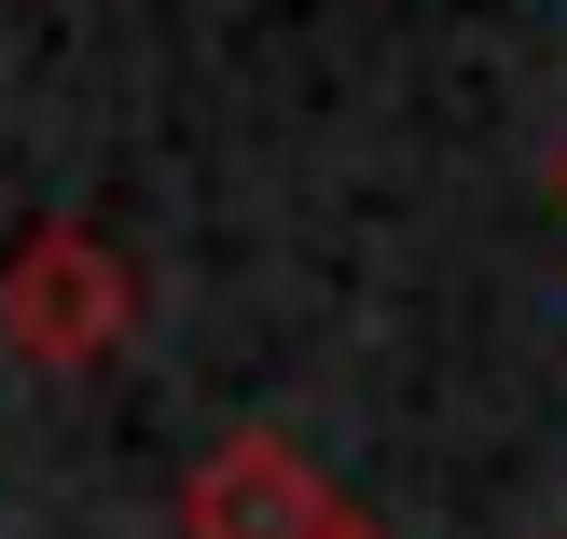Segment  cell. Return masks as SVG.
Here are the masks:
<instances>
[{"label": "cell", "instance_id": "obj_4", "mask_svg": "<svg viewBox=\"0 0 567 539\" xmlns=\"http://www.w3.org/2000/svg\"><path fill=\"white\" fill-rule=\"evenodd\" d=\"M554 194H567V153H554Z\"/></svg>", "mask_w": 567, "mask_h": 539}, {"label": "cell", "instance_id": "obj_1", "mask_svg": "<svg viewBox=\"0 0 567 539\" xmlns=\"http://www.w3.org/2000/svg\"><path fill=\"white\" fill-rule=\"evenodd\" d=\"M138 263L97 236V221H28L14 249H0V346L28 360V374H97V360L138 346Z\"/></svg>", "mask_w": 567, "mask_h": 539}, {"label": "cell", "instance_id": "obj_3", "mask_svg": "<svg viewBox=\"0 0 567 539\" xmlns=\"http://www.w3.org/2000/svg\"><path fill=\"white\" fill-rule=\"evenodd\" d=\"M332 539H388V526H360V512H347V526H332Z\"/></svg>", "mask_w": 567, "mask_h": 539}, {"label": "cell", "instance_id": "obj_2", "mask_svg": "<svg viewBox=\"0 0 567 539\" xmlns=\"http://www.w3.org/2000/svg\"><path fill=\"white\" fill-rule=\"evenodd\" d=\"M332 526H347V498L291 429H221L181 470V539H332Z\"/></svg>", "mask_w": 567, "mask_h": 539}]
</instances>
